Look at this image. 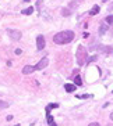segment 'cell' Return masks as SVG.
<instances>
[{"label": "cell", "instance_id": "18", "mask_svg": "<svg viewBox=\"0 0 113 126\" xmlns=\"http://www.w3.org/2000/svg\"><path fill=\"white\" fill-rule=\"evenodd\" d=\"M70 14H71L70 10H63V15H64V17H67V15H70Z\"/></svg>", "mask_w": 113, "mask_h": 126}, {"label": "cell", "instance_id": "1", "mask_svg": "<svg viewBox=\"0 0 113 126\" xmlns=\"http://www.w3.org/2000/svg\"><path fill=\"white\" fill-rule=\"evenodd\" d=\"M73 39H74V32L73 31H63V32H59V33L55 35L53 42L56 45H67V43L73 42Z\"/></svg>", "mask_w": 113, "mask_h": 126}, {"label": "cell", "instance_id": "23", "mask_svg": "<svg viewBox=\"0 0 113 126\" xmlns=\"http://www.w3.org/2000/svg\"><path fill=\"white\" fill-rule=\"evenodd\" d=\"M14 126H20V125H14Z\"/></svg>", "mask_w": 113, "mask_h": 126}, {"label": "cell", "instance_id": "19", "mask_svg": "<svg viewBox=\"0 0 113 126\" xmlns=\"http://www.w3.org/2000/svg\"><path fill=\"white\" fill-rule=\"evenodd\" d=\"M21 53H23V50H21V48H15V54H17V56H20Z\"/></svg>", "mask_w": 113, "mask_h": 126}, {"label": "cell", "instance_id": "9", "mask_svg": "<svg viewBox=\"0 0 113 126\" xmlns=\"http://www.w3.org/2000/svg\"><path fill=\"white\" fill-rule=\"evenodd\" d=\"M64 89H66V92H74V90H75V85L67 83V85H64Z\"/></svg>", "mask_w": 113, "mask_h": 126}, {"label": "cell", "instance_id": "22", "mask_svg": "<svg viewBox=\"0 0 113 126\" xmlns=\"http://www.w3.org/2000/svg\"><path fill=\"white\" fill-rule=\"evenodd\" d=\"M110 119H112V121H113V114H110Z\"/></svg>", "mask_w": 113, "mask_h": 126}, {"label": "cell", "instance_id": "14", "mask_svg": "<svg viewBox=\"0 0 113 126\" xmlns=\"http://www.w3.org/2000/svg\"><path fill=\"white\" fill-rule=\"evenodd\" d=\"M96 60H98V56H92V57H89V58L87 60V63H95V61H96Z\"/></svg>", "mask_w": 113, "mask_h": 126}, {"label": "cell", "instance_id": "2", "mask_svg": "<svg viewBox=\"0 0 113 126\" xmlns=\"http://www.w3.org/2000/svg\"><path fill=\"white\" fill-rule=\"evenodd\" d=\"M85 61H87V50L83 46H78L77 47V63L78 65H83Z\"/></svg>", "mask_w": 113, "mask_h": 126}, {"label": "cell", "instance_id": "16", "mask_svg": "<svg viewBox=\"0 0 113 126\" xmlns=\"http://www.w3.org/2000/svg\"><path fill=\"white\" fill-rule=\"evenodd\" d=\"M106 22H108V24H113V15H108V17H106Z\"/></svg>", "mask_w": 113, "mask_h": 126}, {"label": "cell", "instance_id": "8", "mask_svg": "<svg viewBox=\"0 0 113 126\" xmlns=\"http://www.w3.org/2000/svg\"><path fill=\"white\" fill-rule=\"evenodd\" d=\"M53 108H59V104H56V103L48 104V105H46V114H48V112H50V111L53 110Z\"/></svg>", "mask_w": 113, "mask_h": 126}, {"label": "cell", "instance_id": "17", "mask_svg": "<svg viewBox=\"0 0 113 126\" xmlns=\"http://www.w3.org/2000/svg\"><path fill=\"white\" fill-rule=\"evenodd\" d=\"M75 97H77V98H88V97H91V96H89V94H84V96H80V94H77Z\"/></svg>", "mask_w": 113, "mask_h": 126}, {"label": "cell", "instance_id": "11", "mask_svg": "<svg viewBox=\"0 0 113 126\" xmlns=\"http://www.w3.org/2000/svg\"><path fill=\"white\" fill-rule=\"evenodd\" d=\"M98 13H99V6H94L92 10H91V13H89V15H96Z\"/></svg>", "mask_w": 113, "mask_h": 126}, {"label": "cell", "instance_id": "7", "mask_svg": "<svg viewBox=\"0 0 113 126\" xmlns=\"http://www.w3.org/2000/svg\"><path fill=\"white\" fill-rule=\"evenodd\" d=\"M46 121H48L49 126H57V125H56V122L53 121V116L50 115V112H48V114H46Z\"/></svg>", "mask_w": 113, "mask_h": 126}, {"label": "cell", "instance_id": "21", "mask_svg": "<svg viewBox=\"0 0 113 126\" xmlns=\"http://www.w3.org/2000/svg\"><path fill=\"white\" fill-rule=\"evenodd\" d=\"M109 10H113V3H112V6L109 7Z\"/></svg>", "mask_w": 113, "mask_h": 126}, {"label": "cell", "instance_id": "13", "mask_svg": "<svg viewBox=\"0 0 113 126\" xmlns=\"http://www.w3.org/2000/svg\"><path fill=\"white\" fill-rule=\"evenodd\" d=\"M10 104L6 103V101H0V110H4V108H8Z\"/></svg>", "mask_w": 113, "mask_h": 126}, {"label": "cell", "instance_id": "3", "mask_svg": "<svg viewBox=\"0 0 113 126\" xmlns=\"http://www.w3.org/2000/svg\"><path fill=\"white\" fill-rule=\"evenodd\" d=\"M7 33H8V36L11 37V39H14V40H20L21 36H23L20 31H15V29H7Z\"/></svg>", "mask_w": 113, "mask_h": 126}, {"label": "cell", "instance_id": "4", "mask_svg": "<svg viewBox=\"0 0 113 126\" xmlns=\"http://www.w3.org/2000/svg\"><path fill=\"white\" fill-rule=\"evenodd\" d=\"M48 64H49V60L46 58V57H43V58L39 61V63L35 65V71H39V69H43V68L48 67Z\"/></svg>", "mask_w": 113, "mask_h": 126}, {"label": "cell", "instance_id": "5", "mask_svg": "<svg viewBox=\"0 0 113 126\" xmlns=\"http://www.w3.org/2000/svg\"><path fill=\"white\" fill-rule=\"evenodd\" d=\"M36 48L38 50H43L45 48V37L42 36V35H39L36 37Z\"/></svg>", "mask_w": 113, "mask_h": 126}, {"label": "cell", "instance_id": "20", "mask_svg": "<svg viewBox=\"0 0 113 126\" xmlns=\"http://www.w3.org/2000/svg\"><path fill=\"white\" fill-rule=\"evenodd\" d=\"M88 126H101V125H99V123H96V122H92V123H89Z\"/></svg>", "mask_w": 113, "mask_h": 126}, {"label": "cell", "instance_id": "15", "mask_svg": "<svg viewBox=\"0 0 113 126\" xmlns=\"http://www.w3.org/2000/svg\"><path fill=\"white\" fill-rule=\"evenodd\" d=\"M106 29H108V28H106V25H102L101 28H99V33H101V35H103V33L106 32Z\"/></svg>", "mask_w": 113, "mask_h": 126}, {"label": "cell", "instance_id": "6", "mask_svg": "<svg viewBox=\"0 0 113 126\" xmlns=\"http://www.w3.org/2000/svg\"><path fill=\"white\" fill-rule=\"evenodd\" d=\"M35 71V67H31V65H25V67L23 68V74L24 75H29V74H32Z\"/></svg>", "mask_w": 113, "mask_h": 126}, {"label": "cell", "instance_id": "12", "mask_svg": "<svg viewBox=\"0 0 113 126\" xmlns=\"http://www.w3.org/2000/svg\"><path fill=\"white\" fill-rule=\"evenodd\" d=\"M74 83H75V86H81L83 85V79H81V76H75Z\"/></svg>", "mask_w": 113, "mask_h": 126}, {"label": "cell", "instance_id": "10", "mask_svg": "<svg viewBox=\"0 0 113 126\" xmlns=\"http://www.w3.org/2000/svg\"><path fill=\"white\" fill-rule=\"evenodd\" d=\"M32 13H34V7H28V8H25V10H23L24 15H29V14H32Z\"/></svg>", "mask_w": 113, "mask_h": 126}]
</instances>
